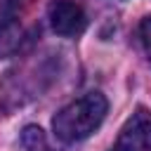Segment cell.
I'll list each match as a JSON object with an SVG mask.
<instances>
[{"mask_svg": "<svg viewBox=\"0 0 151 151\" xmlns=\"http://www.w3.org/2000/svg\"><path fill=\"white\" fill-rule=\"evenodd\" d=\"M17 5H19V0H2V7H5V12H12Z\"/></svg>", "mask_w": 151, "mask_h": 151, "instance_id": "obj_7", "label": "cell"}, {"mask_svg": "<svg viewBox=\"0 0 151 151\" xmlns=\"http://www.w3.org/2000/svg\"><path fill=\"white\" fill-rule=\"evenodd\" d=\"M24 42V28L17 19H5L0 24V59L5 57H12L14 52H19Z\"/></svg>", "mask_w": 151, "mask_h": 151, "instance_id": "obj_4", "label": "cell"}, {"mask_svg": "<svg viewBox=\"0 0 151 151\" xmlns=\"http://www.w3.org/2000/svg\"><path fill=\"white\" fill-rule=\"evenodd\" d=\"M21 151H61L50 144L47 134L38 125H26L21 130Z\"/></svg>", "mask_w": 151, "mask_h": 151, "instance_id": "obj_5", "label": "cell"}, {"mask_svg": "<svg viewBox=\"0 0 151 151\" xmlns=\"http://www.w3.org/2000/svg\"><path fill=\"white\" fill-rule=\"evenodd\" d=\"M139 38H142L146 59H149V64H151V17H146V19L139 24Z\"/></svg>", "mask_w": 151, "mask_h": 151, "instance_id": "obj_6", "label": "cell"}, {"mask_svg": "<svg viewBox=\"0 0 151 151\" xmlns=\"http://www.w3.org/2000/svg\"><path fill=\"white\" fill-rule=\"evenodd\" d=\"M47 17H50V24H52L54 33H59L64 38L80 35L87 26L85 9L73 0H54L47 9Z\"/></svg>", "mask_w": 151, "mask_h": 151, "instance_id": "obj_3", "label": "cell"}, {"mask_svg": "<svg viewBox=\"0 0 151 151\" xmlns=\"http://www.w3.org/2000/svg\"><path fill=\"white\" fill-rule=\"evenodd\" d=\"M111 151H151V111L137 109L125 120Z\"/></svg>", "mask_w": 151, "mask_h": 151, "instance_id": "obj_2", "label": "cell"}, {"mask_svg": "<svg viewBox=\"0 0 151 151\" xmlns=\"http://www.w3.org/2000/svg\"><path fill=\"white\" fill-rule=\"evenodd\" d=\"M106 97L99 92H87L85 97L71 101L68 106H64L54 118H52V127L54 134L61 142H80L85 137H90L104 120L106 116Z\"/></svg>", "mask_w": 151, "mask_h": 151, "instance_id": "obj_1", "label": "cell"}]
</instances>
